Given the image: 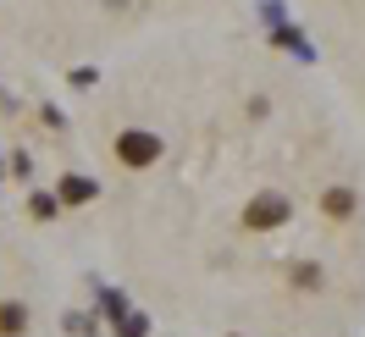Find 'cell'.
Returning <instances> with one entry per match:
<instances>
[{
  "label": "cell",
  "instance_id": "1",
  "mask_svg": "<svg viewBox=\"0 0 365 337\" xmlns=\"http://www.w3.org/2000/svg\"><path fill=\"white\" fill-rule=\"evenodd\" d=\"M160 133H150V128H122L116 133V160L128 166V172H144V166H155L160 160Z\"/></svg>",
  "mask_w": 365,
  "mask_h": 337
},
{
  "label": "cell",
  "instance_id": "2",
  "mask_svg": "<svg viewBox=\"0 0 365 337\" xmlns=\"http://www.w3.org/2000/svg\"><path fill=\"white\" fill-rule=\"evenodd\" d=\"M288 216H294V204H288V194H277V188H266V194H255L244 204V227L250 232H277Z\"/></svg>",
  "mask_w": 365,
  "mask_h": 337
},
{
  "label": "cell",
  "instance_id": "3",
  "mask_svg": "<svg viewBox=\"0 0 365 337\" xmlns=\"http://www.w3.org/2000/svg\"><path fill=\"white\" fill-rule=\"evenodd\" d=\"M89 199H100V182L94 177H61V188H56V204H89Z\"/></svg>",
  "mask_w": 365,
  "mask_h": 337
},
{
  "label": "cell",
  "instance_id": "4",
  "mask_svg": "<svg viewBox=\"0 0 365 337\" xmlns=\"http://www.w3.org/2000/svg\"><path fill=\"white\" fill-rule=\"evenodd\" d=\"M321 210H327L332 222H349V216L360 210V194H354V188H327V194H321Z\"/></svg>",
  "mask_w": 365,
  "mask_h": 337
},
{
  "label": "cell",
  "instance_id": "5",
  "mask_svg": "<svg viewBox=\"0 0 365 337\" xmlns=\"http://www.w3.org/2000/svg\"><path fill=\"white\" fill-rule=\"evenodd\" d=\"M28 332V310L23 304H0V337H23Z\"/></svg>",
  "mask_w": 365,
  "mask_h": 337
},
{
  "label": "cell",
  "instance_id": "6",
  "mask_svg": "<svg viewBox=\"0 0 365 337\" xmlns=\"http://www.w3.org/2000/svg\"><path fill=\"white\" fill-rule=\"evenodd\" d=\"M28 216H34V222H56V216H61L56 194H45V188H39V194H28Z\"/></svg>",
  "mask_w": 365,
  "mask_h": 337
},
{
  "label": "cell",
  "instance_id": "7",
  "mask_svg": "<svg viewBox=\"0 0 365 337\" xmlns=\"http://www.w3.org/2000/svg\"><path fill=\"white\" fill-rule=\"evenodd\" d=\"M272 45H282V50H294V56H310V45H304V33H299V28H288V23H277V33H272Z\"/></svg>",
  "mask_w": 365,
  "mask_h": 337
},
{
  "label": "cell",
  "instance_id": "8",
  "mask_svg": "<svg viewBox=\"0 0 365 337\" xmlns=\"http://www.w3.org/2000/svg\"><path fill=\"white\" fill-rule=\"evenodd\" d=\"M144 332H150L144 315H122V337H144Z\"/></svg>",
  "mask_w": 365,
  "mask_h": 337
},
{
  "label": "cell",
  "instance_id": "9",
  "mask_svg": "<svg viewBox=\"0 0 365 337\" xmlns=\"http://www.w3.org/2000/svg\"><path fill=\"white\" fill-rule=\"evenodd\" d=\"M294 282H299V288H321V271H316V266H299Z\"/></svg>",
  "mask_w": 365,
  "mask_h": 337
}]
</instances>
